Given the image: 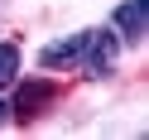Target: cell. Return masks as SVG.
<instances>
[{
	"mask_svg": "<svg viewBox=\"0 0 149 140\" xmlns=\"http://www.w3.org/2000/svg\"><path fill=\"white\" fill-rule=\"evenodd\" d=\"M58 97V87H53L48 77H34V82H19V92H15V121H34V116H43V106Z\"/></svg>",
	"mask_w": 149,
	"mask_h": 140,
	"instance_id": "obj_1",
	"label": "cell"
},
{
	"mask_svg": "<svg viewBox=\"0 0 149 140\" xmlns=\"http://www.w3.org/2000/svg\"><path fill=\"white\" fill-rule=\"evenodd\" d=\"M19 77V49L15 44H0V87H10Z\"/></svg>",
	"mask_w": 149,
	"mask_h": 140,
	"instance_id": "obj_5",
	"label": "cell"
},
{
	"mask_svg": "<svg viewBox=\"0 0 149 140\" xmlns=\"http://www.w3.org/2000/svg\"><path fill=\"white\" fill-rule=\"evenodd\" d=\"M5 111H10V106H5V101H0V121H5Z\"/></svg>",
	"mask_w": 149,
	"mask_h": 140,
	"instance_id": "obj_6",
	"label": "cell"
},
{
	"mask_svg": "<svg viewBox=\"0 0 149 140\" xmlns=\"http://www.w3.org/2000/svg\"><path fill=\"white\" fill-rule=\"evenodd\" d=\"M87 34H91V29H82V34H68V39L48 44V49L39 53V63H43V68H63V63H77V58H82V49H87Z\"/></svg>",
	"mask_w": 149,
	"mask_h": 140,
	"instance_id": "obj_4",
	"label": "cell"
},
{
	"mask_svg": "<svg viewBox=\"0 0 149 140\" xmlns=\"http://www.w3.org/2000/svg\"><path fill=\"white\" fill-rule=\"evenodd\" d=\"M82 72H87V77H106L111 72V63H116V39H111V34H101V29H91L87 34V49H82Z\"/></svg>",
	"mask_w": 149,
	"mask_h": 140,
	"instance_id": "obj_2",
	"label": "cell"
},
{
	"mask_svg": "<svg viewBox=\"0 0 149 140\" xmlns=\"http://www.w3.org/2000/svg\"><path fill=\"white\" fill-rule=\"evenodd\" d=\"M111 24H116V34H125L130 44L144 39L149 34V0H120L116 15H111Z\"/></svg>",
	"mask_w": 149,
	"mask_h": 140,
	"instance_id": "obj_3",
	"label": "cell"
}]
</instances>
